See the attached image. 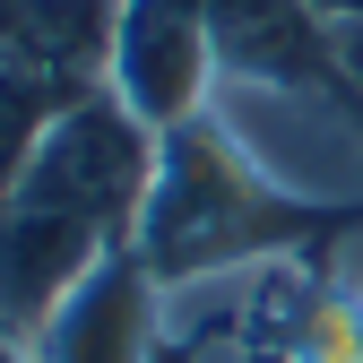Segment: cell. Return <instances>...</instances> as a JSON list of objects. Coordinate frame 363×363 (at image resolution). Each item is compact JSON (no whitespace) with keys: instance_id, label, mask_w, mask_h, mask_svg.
I'll return each mask as SVG.
<instances>
[{"instance_id":"6da1fadb","label":"cell","mask_w":363,"mask_h":363,"mask_svg":"<svg viewBox=\"0 0 363 363\" xmlns=\"http://www.w3.org/2000/svg\"><path fill=\"white\" fill-rule=\"evenodd\" d=\"M156 182V130L113 86L78 96L18 164V191L0 208V337L26 346L61 311V294L139 234Z\"/></svg>"},{"instance_id":"7a4b0ae2","label":"cell","mask_w":363,"mask_h":363,"mask_svg":"<svg viewBox=\"0 0 363 363\" xmlns=\"http://www.w3.org/2000/svg\"><path fill=\"white\" fill-rule=\"evenodd\" d=\"M311 225H337V216H311L286 191H268L216 121H182V130L156 139V182H147V208H139L130 251L156 268V286H182V277L277 259Z\"/></svg>"},{"instance_id":"3957f363","label":"cell","mask_w":363,"mask_h":363,"mask_svg":"<svg viewBox=\"0 0 363 363\" xmlns=\"http://www.w3.org/2000/svg\"><path fill=\"white\" fill-rule=\"evenodd\" d=\"M113 96L139 113L156 139L208 113V96H216V35H208V0H121Z\"/></svg>"},{"instance_id":"277c9868","label":"cell","mask_w":363,"mask_h":363,"mask_svg":"<svg viewBox=\"0 0 363 363\" xmlns=\"http://www.w3.org/2000/svg\"><path fill=\"white\" fill-rule=\"evenodd\" d=\"M26 363H164V286H156V268L121 242L26 337Z\"/></svg>"},{"instance_id":"5b68a950","label":"cell","mask_w":363,"mask_h":363,"mask_svg":"<svg viewBox=\"0 0 363 363\" xmlns=\"http://www.w3.org/2000/svg\"><path fill=\"white\" fill-rule=\"evenodd\" d=\"M113 43H121V0H26L9 52L69 96H96L113 86Z\"/></svg>"},{"instance_id":"8992f818","label":"cell","mask_w":363,"mask_h":363,"mask_svg":"<svg viewBox=\"0 0 363 363\" xmlns=\"http://www.w3.org/2000/svg\"><path fill=\"white\" fill-rule=\"evenodd\" d=\"M69 104H78L69 86H52L35 61H18L9 43H0V208H9V191H18V164L35 156V139H43V130H52Z\"/></svg>"},{"instance_id":"52a82bcc","label":"cell","mask_w":363,"mask_h":363,"mask_svg":"<svg viewBox=\"0 0 363 363\" xmlns=\"http://www.w3.org/2000/svg\"><path fill=\"white\" fill-rule=\"evenodd\" d=\"M311 9H320L329 26H354V18H363V0H311Z\"/></svg>"},{"instance_id":"ba28073f","label":"cell","mask_w":363,"mask_h":363,"mask_svg":"<svg viewBox=\"0 0 363 363\" xmlns=\"http://www.w3.org/2000/svg\"><path fill=\"white\" fill-rule=\"evenodd\" d=\"M18 9H26V0H0V43L18 35Z\"/></svg>"}]
</instances>
